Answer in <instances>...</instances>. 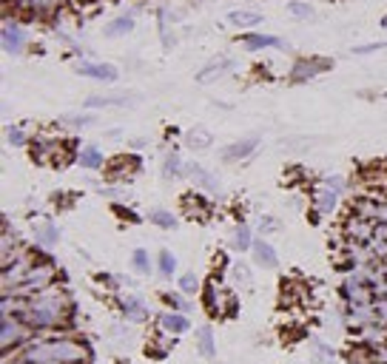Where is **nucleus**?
<instances>
[{
    "instance_id": "38",
    "label": "nucleus",
    "mask_w": 387,
    "mask_h": 364,
    "mask_svg": "<svg viewBox=\"0 0 387 364\" xmlns=\"http://www.w3.org/2000/svg\"><path fill=\"white\" fill-rule=\"evenodd\" d=\"M381 48H387V43H365V46H353L350 51L353 55H373V51H381Z\"/></svg>"
},
{
    "instance_id": "32",
    "label": "nucleus",
    "mask_w": 387,
    "mask_h": 364,
    "mask_svg": "<svg viewBox=\"0 0 387 364\" xmlns=\"http://www.w3.org/2000/svg\"><path fill=\"white\" fill-rule=\"evenodd\" d=\"M280 228H282V222L276 220V217H270V214H262L259 222H256V231H259L262 236H270V234H276Z\"/></svg>"
},
{
    "instance_id": "3",
    "label": "nucleus",
    "mask_w": 387,
    "mask_h": 364,
    "mask_svg": "<svg viewBox=\"0 0 387 364\" xmlns=\"http://www.w3.org/2000/svg\"><path fill=\"white\" fill-rule=\"evenodd\" d=\"M32 339H34L32 328H26L18 316L4 314V319H0V347H4V353H9V347H26Z\"/></svg>"
},
{
    "instance_id": "1",
    "label": "nucleus",
    "mask_w": 387,
    "mask_h": 364,
    "mask_svg": "<svg viewBox=\"0 0 387 364\" xmlns=\"http://www.w3.org/2000/svg\"><path fill=\"white\" fill-rule=\"evenodd\" d=\"M72 299L66 293V288H58L51 285L29 299H20V307H18V319L32 328L34 333H54L66 325V319L72 316Z\"/></svg>"
},
{
    "instance_id": "27",
    "label": "nucleus",
    "mask_w": 387,
    "mask_h": 364,
    "mask_svg": "<svg viewBox=\"0 0 387 364\" xmlns=\"http://www.w3.org/2000/svg\"><path fill=\"white\" fill-rule=\"evenodd\" d=\"M254 242H256V239H254V234H251L248 225H237V228H234V234H231V245H234V250H240V253H242V250H251Z\"/></svg>"
},
{
    "instance_id": "19",
    "label": "nucleus",
    "mask_w": 387,
    "mask_h": 364,
    "mask_svg": "<svg viewBox=\"0 0 387 364\" xmlns=\"http://www.w3.org/2000/svg\"><path fill=\"white\" fill-rule=\"evenodd\" d=\"M211 142H214V137H211V131L205 126H194L183 137V145L191 148V151H205V148H211Z\"/></svg>"
},
{
    "instance_id": "11",
    "label": "nucleus",
    "mask_w": 387,
    "mask_h": 364,
    "mask_svg": "<svg viewBox=\"0 0 387 364\" xmlns=\"http://www.w3.org/2000/svg\"><path fill=\"white\" fill-rule=\"evenodd\" d=\"M80 77H88V80H97V83H114L120 77L117 66L112 63H88V60H80L77 69H74Z\"/></svg>"
},
{
    "instance_id": "26",
    "label": "nucleus",
    "mask_w": 387,
    "mask_h": 364,
    "mask_svg": "<svg viewBox=\"0 0 387 364\" xmlns=\"http://www.w3.org/2000/svg\"><path fill=\"white\" fill-rule=\"evenodd\" d=\"M148 222L162 228V231H174L177 228V217L171 211H165V208H154V211H148Z\"/></svg>"
},
{
    "instance_id": "4",
    "label": "nucleus",
    "mask_w": 387,
    "mask_h": 364,
    "mask_svg": "<svg viewBox=\"0 0 387 364\" xmlns=\"http://www.w3.org/2000/svg\"><path fill=\"white\" fill-rule=\"evenodd\" d=\"M0 43H4L6 55H20V51L26 48L29 37H26V29L20 26L18 18H4V26H0Z\"/></svg>"
},
{
    "instance_id": "21",
    "label": "nucleus",
    "mask_w": 387,
    "mask_h": 364,
    "mask_svg": "<svg viewBox=\"0 0 387 364\" xmlns=\"http://www.w3.org/2000/svg\"><path fill=\"white\" fill-rule=\"evenodd\" d=\"M194 339H197V350L202 358H214L216 356V339H214V328L211 325H202L194 330Z\"/></svg>"
},
{
    "instance_id": "10",
    "label": "nucleus",
    "mask_w": 387,
    "mask_h": 364,
    "mask_svg": "<svg viewBox=\"0 0 387 364\" xmlns=\"http://www.w3.org/2000/svg\"><path fill=\"white\" fill-rule=\"evenodd\" d=\"M342 234H345L350 242H362V245H367V242L373 239V234H376V222L350 214V217L345 220V225H342Z\"/></svg>"
},
{
    "instance_id": "28",
    "label": "nucleus",
    "mask_w": 387,
    "mask_h": 364,
    "mask_svg": "<svg viewBox=\"0 0 387 364\" xmlns=\"http://www.w3.org/2000/svg\"><path fill=\"white\" fill-rule=\"evenodd\" d=\"M157 268H159V276H162V279H171V276L177 274V256H174L171 250H159Z\"/></svg>"
},
{
    "instance_id": "36",
    "label": "nucleus",
    "mask_w": 387,
    "mask_h": 364,
    "mask_svg": "<svg viewBox=\"0 0 387 364\" xmlns=\"http://www.w3.org/2000/svg\"><path fill=\"white\" fill-rule=\"evenodd\" d=\"M180 290H183V293H188V296H194V293L199 290V279H197V274H194V271L180 276Z\"/></svg>"
},
{
    "instance_id": "41",
    "label": "nucleus",
    "mask_w": 387,
    "mask_h": 364,
    "mask_svg": "<svg viewBox=\"0 0 387 364\" xmlns=\"http://www.w3.org/2000/svg\"><path fill=\"white\" fill-rule=\"evenodd\" d=\"M381 29H384V32H387V18H381Z\"/></svg>"
},
{
    "instance_id": "6",
    "label": "nucleus",
    "mask_w": 387,
    "mask_h": 364,
    "mask_svg": "<svg viewBox=\"0 0 387 364\" xmlns=\"http://www.w3.org/2000/svg\"><path fill=\"white\" fill-rule=\"evenodd\" d=\"M330 69H334V60H327V58H299L291 69V80L305 83V80H313V77H319Z\"/></svg>"
},
{
    "instance_id": "15",
    "label": "nucleus",
    "mask_w": 387,
    "mask_h": 364,
    "mask_svg": "<svg viewBox=\"0 0 387 364\" xmlns=\"http://www.w3.org/2000/svg\"><path fill=\"white\" fill-rule=\"evenodd\" d=\"M251 256H254V265L262 268V271H273L276 265H280V256H276V250L270 248V242H265V236H259L254 242Z\"/></svg>"
},
{
    "instance_id": "2",
    "label": "nucleus",
    "mask_w": 387,
    "mask_h": 364,
    "mask_svg": "<svg viewBox=\"0 0 387 364\" xmlns=\"http://www.w3.org/2000/svg\"><path fill=\"white\" fill-rule=\"evenodd\" d=\"M88 347L80 339L63 333L48 339H32L15 353V364H88Z\"/></svg>"
},
{
    "instance_id": "43",
    "label": "nucleus",
    "mask_w": 387,
    "mask_h": 364,
    "mask_svg": "<svg viewBox=\"0 0 387 364\" xmlns=\"http://www.w3.org/2000/svg\"><path fill=\"white\" fill-rule=\"evenodd\" d=\"M327 364H330V361H327Z\"/></svg>"
},
{
    "instance_id": "9",
    "label": "nucleus",
    "mask_w": 387,
    "mask_h": 364,
    "mask_svg": "<svg viewBox=\"0 0 387 364\" xmlns=\"http://www.w3.org/2000/svg\"><path fill=\"white\" fill-rule=\"evenodd\" d=\"M237 46L245 51H262V48H288V43L276 34H259V32H242L237 37Z\"/></svg>"
},
{
    "instance_id": "16",
    "label": "nucleus",
    "mask_w": 387,
    "mask_h": 364,
    "mask_svg": "<svg viewBox=\"0 0 387 364\" xmlns=\"http://www.w3.org/2000/svg\"><path fill=\"white\" fill-rule=\"evenodd\" d=\"M157 322H159V328L169 333V336H180V333H185V330L191 328L188 316L180 314V310H162V314L157 316Z\"/></svg>"
},
{
    "instance_id": "24",
    "label": "nucleus",
    "mask_w": 387,
    "mask_h": 364,
    "mask_svg": "<svg viewBox=\"0 0 387 364\" xmlns=\"http://www.w3.org/2000/svg\"><path fill=\"white\" fill-rule=\"evenodd\" d=\"M34 242H37V248H54V245L60 242V231L54 228V222L43 220V222L34 228Z\"/></svg>"
},
{
    "instance_id": "20",
    "label": "nucleus",
    "mask_w": 387,
    "mask_h": 364,
    "mask_svg": "<svg viewBox=\"0 0 387 364\" xmlns=\"http://www.w3.org/2000/svg\"><path fill=\"white\" fill-rule=\"evenodd\" d=\"M228 23L234 29H256L259 23H265V18L254 9H234V12H228Z\"/></svg>"
},
{
    "instance_id": "37",
    "label": "nucleus",
    "mask_w": 387,
    "mask_h": 364,
    "mask_svg": "<svg viewBox=\"0 0 387 364\" xmlns=\"http://www.w3.org/2000/svg\"><path fill=\"white\" fill-rule=\"evenodd\" d=\"M322 185H324V188H330V191H336V194H342V191L348 188V180H345V177H339V174H330V177H324V180H322Z\"/></svg>"
},
{
    "instance_id": "42",
    "label": "nucleus",
    "mask_w": 387,
    "mask_h": 364,
    "mask_svg": "<svg viewBox=\"0 0 387 364\" xmlns=\"http://www.w3.org/2000/svg\"><path fill=\"white\" fill-rule=\"evenodd\" d=\"M72 4H91V0H72Z\"/></svg>"
},
{
    "instance_id": "5",
    "label": "nucleus",
    "mask_w": 387,
    "mask_h": 364,
    "mask_svg": "<svg viewBox=\"0 0 387 364\" xmlns=\"http://www.w3.org/2000/svg\"><path fill=\"white\" fill-rule=\"evenodd\" d=\"M185 177L191 180V185H194L197 191L211 194V196H223V185H219V177H216V174H211L205 166H199V163L185 166Z\"/></svg>"
},
{
    "instance_id": "25",
    "label": "nucleus",
    "mask_w": 387,
    "mask_h": 364,
    "mask_svg": "<svg viewBox=\"0 0 387 364\" xmlns=\"http://www.w3.org/2000/svg\"><path fill=\"white\" fill-rule=\"evenodd\" d=\"M183 174H185V166H183V160H180V154H177V151L165 154V160H162V180L169 182V180H177V177H183Z\"/></svg>"
},
{
    "instance_id": "30",
    "label": "nucleus",
    "mask_w": 387,
    "mask_h": 364,
    "mask_svg": "<svg viewBox=\"0 0 387 364\" xmlns=\"http://www.w3.org/2000/svg\"><path fill=\"white\" fill-rule=\"evenodd\" d=\"M94 123H97L94 114H63L60 117V126H69V128H88Z\"/></svg>"
},
{
    "instance_id": "7",
    "label": "nucleus",
    "mask_w": 387,
    "mask_h": 364,
    "mask_svg": "<svg viewBox=\"0 0 387 364\" xmlns=\"http://www.w3.org/2000/svg\"><path fill=\"white\" fill-rule=\"evenodd\" d=\"M143 97L140 94H94V97H86V109H131V106H140Z\"/></svg>"
},
{
    "instance_id": "13",
    "label": "nucleus",
    "mask_w": 387,
    "mask_h": 364,
    "mask_svg": "<svg viewBox=\"0 0 387 364\" xmlns=\"http://www.w3.org/2000/svg\"><path fill=\"white\" fill-rule=\"evenodd\" d=\"M137 171H140V157H134V154H131V157H117L112 166H108L105 177H108V182H126Z\"/></svg>"
},
{
    "instance_id": "29",
    "label": "nucleus",
    "mask_w": 387,
    "mask_h": 364,
    "mask_svg": "<svg viewBox=\"0 0 387 364\" xmlns=\"http://www.w3.org/2000/svg\"><path fill=\"white\" fill-rule=\"evenodd\" d=\"M131 268L137 274H151V256H148L145 248H134L131 250Z\"/></svg>"
},
{
    "instance_id": "23",
    "label": "nucleus",
    "mask_w": 387,
    "mask_h": 364,
    "mask_svg": "<svg viewBox=\"0 0 387 364\" xmlns=\"http://www.w3.org/2000/svg\"><path fill=\"white\" fill-rule=\"evenodd\" d=\"M134 29H137L134 15H120V18H114L112 23L103 26V34H105V37H126V34H131Z\"/></svg>"
},
{
    "instance_id": "40",
    "label": "nucleus",
    "mask_w": 387,
    "mask_h": 364,
    "mask_svg": "<svg viewBox=\"0 0 387 364\" xmlns=\"http://www.w3.org/2000/svg\"><path fill=\"white\" fill-rule=\"evenodd\" d=\"M120 134H123L120 128H112V131H105V137H108V140H120Z\"/></svg>"
},
{
    "instance_id": "31",
    "label": "nucleus",
    "mask_w": 387,
    "mask_h": 364,
    "mask_svg": "<svg viewBox=\"0 0 387 364\" xmlns=\"http://www.w3.org/2000/svg\"><path fill=\"white\" fill-rule=\"evenodd\" d=\"M288 12H291L294 18H299V20H313V18H316V9H313L310 4H305V0H291Z\"/></svg>"
},
{
    "instance_id": "33",
    "label": "nucleus",
    "mask_w": 387,
    "mask_h": 364,
    "mask_svg": "<svg viewBox=\"0 0 387 364\" xmlns=\"http://www.w3.org/2000/svg\"><path fill=\"white\" fill-rule=\"evenodd\" d=\"M231 276H234V279H237V282H240L242 288H251V285H254L251 268H248L245 262H234V265H231Z\"/></svg>"
},
{
    "instance_id": "34",
    "label": "nucleus",
    "mask_w": 387,
    "mask_h": 364,
    "mask_svg": "<svg viewBox=\"0 0 387 364\" xmlns=\"http://www.w3.org/2000/svg\"><path fill=\"white\" fill-rule=\"evenodd\" d=\"M159 299L165 302V310H180V314H185V310H188V302L180 293H162Z\"/></svg>"
},
{
    "instance_id": "17",
    "label": "nucleus",
    "mask_w": 387,
    "mask_h": 364,
    "mask_svg": "<svg viewBox=\"0 0 387 364\" xmlns=\"http://www.w3.org/2000/svg\"><path fill=\"white\" fill-rule=\"evenodd\" d=\"M117 302H120V310H123V316H126L129 322H145V319H148V304H145L140 296L129 293V296H120Z\"/></svg>"
},
{
    "instance_id": "12",
    "label": "nucleus",
    "mask_w": 387,
    "mask_h": 364,
    "mask_svg": "<svg viewBox=\"0 0 387 364\" xmlns=\"http://www.w3.org/2000/svg\"><path fill=\"white\" fill-rule=\"evenodd\" d=\"M256 148H259V137H242V140L225 145L223 151H219V157H223L225 163H240V160H248Z\"/></svg>"
},
{
    "instance_id": "39",
    "label": "nucleus",
    "mask_w": 387,
    "mask_h": 364,
    "mask_svg": "<svg viewBox=\"0 0 387 364\" xmlns=\"http://www.w3.org/2000/svg\"><path fill=\"white\" fill-rule=\"evenodd\" d=\"M373 307H376V319H379V325H387V299H376Z\"/></svg>"
},
{
    "instance_id": "18",
    "label": "nucleus",
    "mask_w": 387,
    "mask_h": 364,
    "mask_svg": "<svg viewBox=\"0 0 387 364\" xmlns=\"http://www.w3.org/2000/svg\"><path fill=\"white\" fill-rule=\"evenodd\" d=\"M183 208H185V214H188V220H197V222H205L211 214H214V205H208V199L205 196H191V194H185L183 196Z\"/></svg>"
},
{
    "instance_id": "22",
    "label": "nucleus",
    "mask_w": 387,
    "mask_h": 364,
    "mask_svg": "<svg viewBox=\"0 0 387 364\" xmlns=\"http://www.w3.org/2000/svg\"><path fill=\"white\" fill-rule=\"evenodd\" d=\"M77 163L80 168H88V171H100L105 166V157H103V151L97 145H83L77 151Z\"/></svg>"
},
{
    "instance_id": "44",
    "label": "nucleus",
    "mask_w": 387,
    "mask_h": 364,
    "mask_svg": "<svg viewBox=\"0 0 387 364\" xmlns=\"http://www.w3.org/2000/svg\"><path fill=\"white\" fill-rule=\"evenodd\" d=\"M384 97H387V94H384Z\"/></svg>"
},
{
    "instance_id": "14",
    "label": "nucleus",
    "mask_w": 387,
    "mask_h": 364,
    "mask_svg": "<svg viewBox=\"0 0 387 364\" xmlns=\"http://www.w3.org/2000/svg\"><path fill=\"white\" fill-rule=\"evenodd\" d=\"M310 208H313L316 214H322V217L336 214V208H339V194L330 191V188H324V185H319V188L313 191V196H310Z\"/></svg>"
},
{
    "instance_id": "8",
    "label": "nucleus",
    "mask_w": 387,
    "mask_h": 364,
    "mask_svg": "<svg viewBox=\"0 0 387 364\" xmlns=\"http://www.w3.org/2000/svg\"><path fill=\"white\" fill-rule=\"evenodd\" d=\"M234 60L231 58H225V55H219V58H214V60H208L199 72H197V83H216V80H223V77H228L231 72H234Z\"/></svg>"
},
{
    "instance_id": "35",
    "label": "nucleus",
    "mask_w": 387,
    "mask_h": 364,
    "mask_svg": "<svg viewBox=\"0 0 387 364\" xmlns=\"http://www.w3.org/2000/svg\"><path fill=\"white\" fill-rule=\"evenodd\" d=\"M6 142H9V145H15V148H23V145H29V137H26V131H23V128L9 126V128H6Z\"/></svg>"
}]
</instances>
